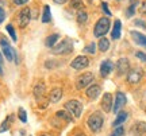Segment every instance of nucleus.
I'll return each mask as SVG.
<instances>
[{
	"label": "nucleus",
	"instance_id": "obj_15",
	"mask_svg": "<svg viewBox=\"0 0 146 136\" xmlns=\"http://www.w3.org/2000/svg\"><path fill=\"white\" fill-rule=\"evenodd\" d=\"M61 99H62V89H61V88H54V89H52V92L49 94V101L53 102V104H56V102H58Z\"/></svg>",
	"mask_w": 146,
	"mask_h": 136
},
{
	"label": "nucleus",
	"instance_id": "obj_4",
	"mask_svg": "<svg viewBox=\"0 0 146 136\" xmlns=\"http://www.w3.org/2000/svg\"><path fill=\"white\" fill-rule=\"evenodd\" d=\"M65 110H68L72 117L78 119L81 116V112H83V104L78 100H69L65 102Z\"/></svg>",
	"mask_w": 146,
	"mask_h": 136
},
{
	"label": "nucleus",
	"instance_id": "obj_32",
	"mask_svg": "<svg viewBox=\"0 0 146 136\" xmlns=\"http://www.w3.org/2000/svg\"><path fill=\"white\" fill-rule=\"evenodd\" d=\"M135 57L138 58V59H141L142 62H146V54L142 51H137L135 53Z\"/></svg>",
	"mask_w": 146,
	"mask_h": 136
},
{
	"label": "nucleus",
	"instance_id": "obj_35",
	"mask_svg": "<svg viewBox=\"0 0 146 136\" xmlns=\"http://www.w3.org/2000/svg\"><path fill=\"white\" fill-rule=\"evenodd\" d=\"M5 19V12H4V10L0 7V24L3 23V20Z\"/></svg>",
	"mask_w": 146,
	"mask_h": 136
},
{
	"label": "nucleus",
	"instance_id": "obj_41",
	"mask_svg": "<svg viewBox=\"0 0 146 136\" xmlns=\"http://www.w3.org/2000/svg\"><path fill=\"white\" fill-rule=\"evenodd\" d=\"M76 136H87V135H85V133H83V132H80V133H77Z\"/></svg>",
	"mask_w": 146,
	"mask_h": 136
},
{
	"label": "nucleus",
	"instance_id": "obj_19",
	"mask_svg": "<svg viewBox=\"0 0 146 136\" xmlns=\"http://www.w3.org/2000/svg\"><path fill=\"white\" fill-rule=\"evenodd\" d=\"M41 20H42V23H49V22H52V12H50V7L47 4L43 5V12H42Z\"/></svg>",
	"mask_w": 146,
	"mask_h": 136
},
{
	"label": "nucleus",
	"instance_id": "obj_33",
	"mask_svg": "<svg viewBox=\"0 0 146 136\" xmlns=\"http://www.w3.org/2000/svg\"><path fill=\"white\" fill-rule=\"evenodd\" d=\"M102 8H103V11H104V14H107L108 16H111V11L108 10V4H107L106 1H103V3H102Z\"/></svg>",
	"mask_w": 146,
	"mask_h": 136
},
{
	"label": "nucleus",
	"instance_id": "obj_34",
	"mask_svg": "<svg viewBox=\"0 0 146 136\" xmlns=\"http://www.w3.org/2000/svg\"><path fill=\"white\" fill-rule=\"evenodd\" d=\"M134 24L138 27H142V28H146V24H145V22L141 20V19H137V20H134Z\"/></svg>",
	"mask_w": 146,
	"mask_h": 136
},
{
	"label": "nucleus",
	"instance_id": "obj_31",
	"mask_svg": "<svg viewBox=\"0 0 146 136\" xmlns=\"http://www.w3.org/2000/svg\"><path fill=\"white\" fill-rule=\"evenodd\" d=\"M123 133H125V129H123V127L122 125H119V127H116V128H115V132H114L115 136H122Z\"/></svg>",
	"mask_w": 146,
	"mask_h": 136
},
{
	"label": "nucleus",
	"instance_id": "obj_3",
	"mask_svg": "<svg viewBox=\"0 0 146 136\" xmlns=\"http://www.w3.org/2000/svg\"><path fill=\"white\" fill-rule=\"evenodd\" d=\"M103 123H104V117L100 112H94L88 117V127L92 132H99L103 127Z\"/></svg>",
	"mask_w": 146,
	"mask_h": 136
},
{
	"label": "nucleus",
	"instance_id": "obj_37",
	"mask_svg": "<svg viewBox=\"0 0 146 136\" xmlns=\"http://www.w3.org/2000/svg\"><path fill=\"white\" fill-rule=\"evenodd\" d=\"M141 14H143V15H146V1H143V3H142L141 4Z\"/></svg>",
	"mask_w": 146,
	"mask_h": 136
},
{
	"label": "nucleus",
	"instance_id": "obj_5",
	"mask_svg": "<svg viewBox=\"0 0 146 136\" xmlns=\"http://www.w3.org/2000/svg\"><path fill=\"white\" fill-rule=\"evenodd\" d=\"M94 79H95V76H94V73H91V72L81 74L77 78V81H76V88H77L78 90L84 89V88H88L89 85H92Z\"/></svg>",
	"mask_w": 146,
	"mask_h": 136
},
{
	"label": "nucleus",
	"instance_id": "obj_36",
	"mask_svg": "<svg viewBox=\"0 0 146 136\" xmlns=\"http://www.w3.org/2000/svg\"><path fill=\"white\" fill-rule=\"evenodd\" d=\"M14 1V4H16V5H23V4H26L29 0H12Z\"/></svg>",
	"mask_w": 146,
	"mask_h": 136
},
{
	"label": "nucleus",
	"instance_id": "obj_6",
	"mask_svg": "<svg viewBox=\"0 0 146 136\" xmlns=\"http://www.w3.org/2000/svg\"><path fill=\"white\" fill-rule=\"evenodd\" d=\"M30 20H31V10L29 7H23L18 16V24L21 28H25L30 23Z\"/></svg>",
	"mask_w": 146,
	"mask_h": 136
},
{
	"label": "nucleus",
	"instance_id": "obj_7",
	"mask_svg": "<svg viewBox=\"0 0 146 136\" xmlns=\"http://www.w3.org/2000/svg\"><path fill=\"white\" fill-rule=\"evenodd\" d=\"M70 66H72L74 70H83V69L88 68L89 66L88 57H85V55H78V57H76L72 62H70Z\"/></svg>",
	"mask_w": 146,
	"mask_h": 136
},
{
	"label": "nucleus",
	"instance_id": "obj_29",
	"mask_svg": "<svg viewBox=\"0 0 146 136\" xmlns=\"http://www.w3.org/2000/svg\"><path fill=\"white\" fill-rule=\"evenodd\" d=\"M84 53H89V54H95L96 53V45H95V42L89 43L87 47H84Z\"/></svg>",
	"mask_w": 146,
	"mask_h": 136
},
{
	"label": "nucleus",
	"instance_id": "obj_21",
	"mask_svg": "<svg viewBox=\"0 0 146 136\" xmlns=\"http://www.w3.org/2000/svg\"><path fill=\"white\" fill-rule=\"evenodd\" d=\"M127 112H123V110H120L119 113H118V116H116V119H115V121L112 123V125L114 127H119L122 123H125L126 120H127Z\"/></svg>",
	"mask_w": 146,
	"mask_h": 136
},
{
	"label": "nucleus",
	"instance_id": "obj_23",
	"mask_svg": "<svg viewBox=\"0 0 146 136\" xmlns=\"http://www.w3.org/2000/svg\"><path fill=\"white\" fill-rule=\"evenodd\" d=\"M56 116H57L58 119L65 120L66 123H70V121H72V116H70V113H69L68 110H58L57 113H56Z\"/></svg>",
	"mask_w": 146,
	"mask_h": 136
},
{
	"label": "nucleus",
	"instance_id": "obj_42",
	"mask_svg": "<svg viewBox=\"0 0 146 136\" xmlns=\"http://www.w3.org/2000/svg\"><path fill=\"white\" fill-rule=\"evenodd\" d=\"M0 62L3 63V57H1V53H0Z\"/></svg>",
	"mask_w": 146,
	"mask_h": 136
},
{
	"label": "nucleus",
	"instance_id": "obj_26",
	"mask_svg": "<svg viewBox=\"0 0 146 136\" xmlns=\"http://www.w3.org/2000/svg\"><path fill=\"white\" fill-rule=\"evenodd\" d=\"M10 119H7L5 121H3L1 123V125H0V133H3V132L8 131V127H10V121L12 120V116H8Z\"/></svg>",
	"mask_w": 146,
	"mask_h": 136
},
{
	"label": "nucleus",
	"instance_id": "obj_1",
	"mask_svg": "<svg viewBox=\"0 0 146 136\" xmlns=\"http://www.w3.org/2000/svg\"><path fill=\"white\" fill-rule=\"evenodd\" d=\"M110 27H111V20L108 18H106V16L100 18L94 27V35L96 38H103L110 31Z\"/></svg>",
	"mask_w": 146,
	"mask_h": 136
},
{
	"label": "nucleus",
	"instance_id": "obj_39",
	"mask_svg": "<svg viewBox=\"0 0 146 136\" xmlns=\"http://www.w3.org/2000/svg\"><path fill=\"white\" fill-rule=\"evenodd\" d=\"M143 105H145V108H146V92L143 94Z\"/></svg>",
	"mask_w": 146,
	"mask_h": 136
},
{
	"label": "nucleus",
	"instance_id": "obj_17",
	"mask_svg": "<svg viewBox=\"0 0 146 136\" xmlns=\"http://www.w3.org/2000/svg\"><path fill=\"white\" fill-rule=\"evenodd\" d=\"M120 34H122V22L115 20L114 28H112V32H111V37H112V39H119Z\"/></svg>",
	"mask_w": 146,
	"mask_h": 136
},
{
	"label": "nucleus",
	"instance_id": "obj_22",
	"mask_svg": "<svg viewBox=\"0 0 146 136\" xmlns=\"http://www.w3.org/2000/svg\"><path fill=\"white\" fill-rule=\"evenodd\" d=\"M76 19H77V22L80 24H84V23H87V20H88V14L85 12V10H80V11H77Z\"/></svg>",
	"mask_w": 146,
	"mask_h": 136
},
{
	"label": "nucleus",
	"instance_id": "obj_16",
	"mask_svg": "<svg viewBox=\"0 0 146 136\" xmlns=\"http://www.w3.org/2000/svg\"><path fill=\"white\" fill-rule=\"evenodd\" d=\"M45 90H46V86H45V82L43 81H39L38 84L34 86V96H35L36 100H39L43 97V94H45Z\"/></svg>",
	"mask_w": 146,
	"mask_h": 136
},
{
	"label": "nucleus",
	"instance_id": "obj_44",
	"mask_svg": "<svg viewBox=\"0 0 146 136\" xmlns=\"http://www.w3.org/2000/svg\"><path fill=\"white\" fill-rule=\"evenodd\" d=\"M112 136H115V135H112Z\"/></svg>",
	"mask_w": 146,
	"mask_h": 136
},
{
	"label": "nucleus",
	"instance_id": "obj_11",
	"mask_svg": "<svg viewBox=\"0 0 146 136\" xmlns=\"http://www.w3.org/2000/svg\"><path fill=\"white\" fill-rule=\"evenodd\" d=\"M100 92H102V88H100V85L98 84H92L89 85L87 90H85V94H87V97L91 100H96L98 97L100 96Z\"/></svg>",
	"mask_w": 146,
	"mask_h": 136
},
{
	"label": "nucleus",
	"instance_id": "obj_13",
	"mask_svg": "<svg viewBox=\"0 0 146 136\" xmlns=\"http://www.w3.org/2000/svg\"><path fill=\"white\" fill-rule=\"evenodd\" d=\"M112 68H114V65H112V62H111L110 59L103 61L102 65H100V76H102L103 78H106V77L112 72Z\"/></svg>",
	"mask_w": 146,
	"mask_h": 136
},
{
	"label": "nucleus",
	"instance_id": "obj_9",
	"mask_svg": "<svg viewBox=\"0 0 146 136\" xmlns=\"http://www.w3.org/2000/svg\"><path fill=\"white\" fill-rule=\"evenodd\" d=\"M126 102H127V99H126L125 93L118 92V93H116V96H115V101H114V106H112V112L118 113V112H119V110L126 105Z\"/></svg>",
	"mask_w": 146,
	"mask_h": 136
},
{
	"label": "nucleus",
	"instance_id": "obj_30",
	"mask_svg": "<svg viewBox=\"0 0 146 136\" xmlns=\"http://www.w3.org/2000/svg\"><path fill=\"white\" fill-rule=\"evenodd\" d=\"M137 3H133V4L130 5V7H129V8H127V12H126V15L129 16V18H130V16H133L134 15V14H135V7H137Z\"/></svg>",
	"mask_w": 146,
	"mask_h": 136
},
{
	"label": "nucleus",
	"instance_id": "obj_28",
	"mask_svg": "<svg viewBox=\"0 0 146 136\" xmlns=\"http://www.w3.org/2000/svg\"><path fill=\"white\" fill-rule=\"evenodd\" d=\"M18 117H19V120H21L22 123H26L27 121V113L23 108H19V109H18Z\"/></svg>",
	"mask_w": 146,
	"mask_h": 136
},
{
	"label": "nucleus",
	"instance_id": "obj_43",
	"mask_svg": "<svg viewBox=\"0 0 146 136\" xmlns=\"http://www.w3.org/2000/svg\"><path fill=\"white\" fill-rule=\"evenodd\" d=\"M42 136H46V135H42Z\"/></svg>",
	"mask_w": 146,
	"mask_h": 136
},
{
	"label": "nucleus",
	"instance_id": "obj_14",
	"mask_svg": "<svg viewBox=\"0 0 146 136\" xmlns=\"http://www.w3.org/2000/svg\"><path fill=\"white\" fill-rule=\"evenodd\" d=\"M130 35H131V38H133V41H134L137 45L146 47V35H143L142 32H138V31H131Z\"/></svg>",
	"mask_w": 146,
	"mask_h": 136
},
{
	"label": "nucleus",
	"instance_id": "obj_10",
	"mask_svg": "<svg viewBox=\"0 0 146 136\" xmlns=\"http://www.w3.org/2000/svg\"><path fill=\"white\" fill-rule=\"evenodd\" d=\"M142 76H143V72H142L141 69H138V68L133 69V70H130V72L127 73V82H129V84H133V85L138 84L142 79Z\"/></svg>",
	"mask_w": 146,
	"mask_h": 136
},
{
	"label": "nucleus",
	"instance_id": "obj_20",
	"mask_svg": "<svg viewBox=\"0 0 146 136\" xmlns=\"http://www.w3.org/2000/svg\"><path fill=\"white\" fill-rule=\"evenodd\" d=\"M58 39H60V35H58V34H52V35H49V37L46 38V41H45V45H46L47 47L53 49V47L57 45Z\"/></svg>",
	"mask_w": 146,
	"mask_h": 136
},
{
	"label": "nucleus",
	"instance_id": "obj_8",
	"mask_svg": "<svg viewBox=\"0 0 146 136\" xmlns=\"http://www.w3.org/2000/svg\"><path fill=\"white\" fill-rule=\"evenodd\" d=\"M130 72V61L127 58H119L116 61V73L118 76H125Z\"/></svg>",
	"mask_w": 146,
	"mask_h": 136
},
{
	"label": "nucleus",
	"instance_id": "obj_25",
	"mask_svg": "<svg viewBox=\"0 0 146 136\" xmlns=\"http://www.w3.org/2000/svg\"><path fill=\"white\" fill-rule=\"evenodd\" d=\"M70 7H72L73 10H84L85 7H84V3L83 0H70Z\"/></svg>",
	"mask_w": 146,
	"mask_h": 136
},
{
	"label": "nucleus",
	"instance_id": "obj_18",
	"mask_svg": "<svg viewBox=\"0 0 146 136\" xmlns=\"http://www.w3.org/2000/svg\"><path fill=\"white\" fill-rule=\"evenodd\" d=\"M133 132H134L135 135H139V136L146 133V123H143V121L135 123V124L133 125Z\"/></svg>",
	"mask_w": 146,
	"mask_h": 136
},
{
	"label": "nucleus",
	"instance_id": "obj_40",
	"mask_svg": "<svg viewBox=\"0 0 146 136\" xmlns=\"http://www.w3.org/2000/svg\"><path fill=\"white\" fill-rule=\"evenodd\" d=\"M1 65H3V63L0 62V76H1V74H3V68H1Z\"/></svg>",
	"mask_w": 146,
	"mask_h": 136
},
{
	"label": "nucleus",
	"instance_id": "obj_27",
	"mask_svg": "<svg viewBox=\"0 0 146 136\" xmlns=\"http://www.w3.org/2000/svg\"><path fill=\"white\" fill-rule=\"evenodd\" d=\"M5 30H7V31H8V34L11 35V39H12L14 42H16V39H18V38H16L15 28L12 27V24H7V27H5Z\"/></svg>",
	"mask_w": 146,
	"mask_h": 136
},
{
	"label": "nucleus",
	"instance_id": "obj_2",
	"mask_svg": "<svg viewBox=\"0 0 146 136\" xmlns=\"http://www.w3.org/2000/svg\"><path fill=\"white\" fill-rule=\"evenodd\" d=\"M73 51V42L66 38V39H64L61 42H58L56 46L52 49V53L54 55H68L70 53Z\"/></svg>",
	"mask_w": 146,
	"mask_h": 136
},
{
	"label": "nucleus",
	"instance_id": "obj_12",
	"mask_svg": "<svg viewBox=\"0 0 146 136\" xmlns=\"http://www.w3.org/2000/svg\"><path fill=\"white\" fill-rule=\"evenodd\" d=\"M112 106H114V104H112V94L106 93L103 96V99H102V109L104 110L106 113H108V112L112 110Z\"/></svg>",
	"mask_w": 146,
	"mask_h": 136
},
{
	"label": "nucleus",
	"instance_id": "obj_24",
	"mask_svg": "<svg viewBox=\"0 0 146 136\" xmlns=\"http://www.w3.org/2000/svg\"><path fill=\"white\" fill-rule=\"evenodd\" d=\"M98 47H99V50L100 51H107L110 49V41L107 39V38H100V41L99 43H98Z\"/></svg>",
	"mask_w": 146,
	"mask_h": 136
},
{
	"label": "nucleus",
	"instance_id": "obj_38",
	"mask_svg": "<svg viewBox=\"0 0 146 136\" xmlns=\"http://www.w3.org/2000/svg\"><path fill=\"white\" fill-rule=\"evenodd\" d=\"M56 4H65V3H68L69 0H53Z\"/></svg>",
	"mask_w": 146,
	"mask_h": 136
}]
</instances>
